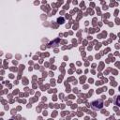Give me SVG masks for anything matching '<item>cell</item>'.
Returning <instances> with one entry per match:
<instances>
[{
    "label": "cell",
    "instance_id": "6da1fadb",
    "mask_svg": "<svg viewBox=\"0 0 120 120\" xmlns=\"http://www.w3.org/2000/svg\"><path fill=\"white\" fill-rule=\"evenodd\" d=\"M103 100L102 99H96V100H94L92 103H91V107H92V109H94V110H96V111H98V110H100V109H102V107H103Z\"/></svg>",
    "mask_w": 120,
    "mask_h": 120
},
{
    "label": "cell",
    "instance_id": "7a4b0ae2",
    "mask_svg": "<svg viewBox=\"0 0 120 120\" xmlns=\"http://www.w3.org/2000/svg\"><path fill=\"white\" fill-rule=\"evenodd\" d=\"M114 104L117 105V106H120V96H116L114 98Z\"/></svg>",
    "mask_w": 120,
    "mask_h": 120
},
{
    "label": "cell",
    "instance_id": "3957f363",
    "mask_svg": "<svg viewBox=\"0 0 120 120\" xmlns=\"http://www.w3.org/2000/svg\"><path fill=\"white\" fill-rule=\"evenodd\" d=\"M58 22H59V23H63V22H64V19H63V18H61V19L59 18V19H58Z\"/></svg>",
    "mask_w": 120,
    "mask_h": 120
},
{
    "label": "cell",
    "instance_id": "277c9868",
    "mask_svg": "<svg viewBox=\"0 0 120 120\" xmlns=\"http://www.w3.org/2000/svg\"><path fill=\"white\" fill-rule=\"evenodd\" d=\"M119 91H120V87H119Z\"/></svg>",
    "mask_w": 120,
    "mask_h": 120
},
{
    "label": "cell",
    "instance_id": "5b68a950",
    "mask_svg": "<svg viewBox=\"0 0 120 120\" xmlns=\"http://www.w3.org/2000/svg\"><path fill=\"white\" fill-rule=\"evenodd\" d=\"M10 120H11V119H10Z\"/></svg>",
    "mask_w": 120,
    "mask_h": 120
}]
</instances>
